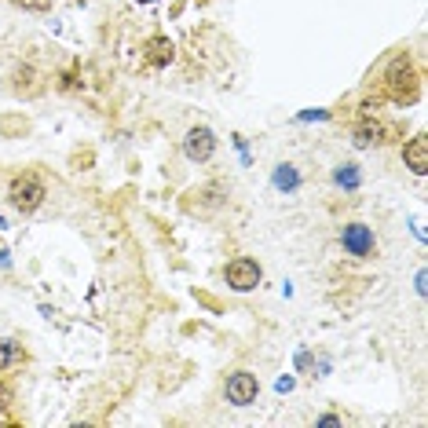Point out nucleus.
Wrapping results in <instances>:
<instances>
[{
	"instance_id": "1",
	"label": "nucleus",
	"mask_w": 428,
	"mask_h": 428,
	"mask_svg": "<svg viewBox=\"0 0 428 428\" xmlns=\"http://www.w3.org/2000/svg\"><path fill=\"white\" fill-rule=\"evenodd\" d=\"M8 198H11V205H15L19 213H33L37 205L44 202V184L37 176H19V179H11Z\"/></svg>"
},
{
	"instance_id": "2",
	"label": "nucleus",
	"mask_w": 428,
	"mask_h": 428,
	"mask_svg": "<svg viewBox=\"0 0 428 428\" xmlns=\"http://www.w3.org/2000/svg\"><path fill=\"white\" fill-rule=\"evenodd\" d=\"M388 92H392L395 102H413L418 99V73L410 70L407 59H399L392 66V81H388Z\"/></svg>"
},
{
	"instance_id": "3",
	"label": "nucleus",
	"mask_w": 428,
	"mask_h": 428,
	"mask_svg": "<svg viewBox=\"0 0 428 428\" xmlns=\"http://www.w3.org/2000/svg\"><path fill=\"white\" fill-rule=\"evenodd\" d=\"M227 285H231V289H238V293L256 289V285H260V264L249 260V256H238V260H231V264H227Z\"/></svg>"
},
{
	"instance_id": "4",
	"label": "nucleus",
	"mask_w": 428,
	"mask_h": 428,
	"mask_svg": "<svg viewBox=\"0 0 428 428\" xmlns=\"http://www.w3.org/2000/svg\"><path fill=\"white\" fill-rule=\"evenodd\" d=\"M341 242H344V249L352 256H370L373 253V231L366 224H348L341 231Z\"/></svg>"
},
{
	"instance_id": "5",
	"label": "nucleus",
	"mask_w": 428,
	"mask_h": 428,
	"mask_svg": "<svg viewBox=\"0 0 428 428\" xmlns=\"http://www.w3.org/2000/svg\"><path fill=\"white\" fill-rule=\"evenodd\" d=\"M187 158L190 161H209L213 150H216V136L209 132V128H190L187 132V143H184Z\"/></svg>"
},
{
	"instance_id": "6",
	"label": "nucleus",
	"mask_w": 428,
	"mask_h": 428,
	"mask_svg": "<svg viewBox=\"0 0 428 428\" xmlns=\"http://www.w3.org/2000/svg\"><path fill=\"white\" fill-rule=\"evenodd\" d=\"M253 399H256V377L253 373H231L227 377V403L249 407Z\"/></svg>"
},
{
	"instance_id": "7",
	"label": "nucleus",
	"mask_w": 428,
	"mask_h": 428,
	"mask_svg": "<svg viewBox=\"0 0 428 428\" xmlns=\"http://www.w3.org/2000/svg\"><path fill=\"white\" fill-rule=\"evenodd\" d=\"M403 158H407V165L413 168V172L425 176V172H428V139H425V136H413V139L407 143Z\"/></svg>"
},
{
	"instance_id": "8",
	"label": "nucleus",
	"mask_w": 428,
	"mask_h": 428,
	"mask_svg": "<svg viewBox=\"0 0 428 428\" xmlns=\"http://www.w3.org/2000/svg\"><path fill=\"white\" fill-rule=\"evenodd\" d=\"M143 51H147V62H150V66H165V62L172 59V41H168V37H150Z\"/></svg>"
},
{
	"instance_id": "9",
	"label": "nucleus",
	"mask_w": 428,
	"mask_h": 428,
	"mask_svg": "<svg viewBox=\"0 0 428 428\" xmlns=\"http://www.w3.org/2000/svg\"><path fill=\"white\" fill-rule=\"evenodd\" d=\"M384 132H388V128H381L377 121H366V125L355 128V143H359V147H370V143H384Z\"/></svg>"
},
{
	"instance_id": "10",
	"label": "nucleus",
	"mask_w": 428,
	"mask_h": 428,
	"mask_svg": "<svg viewBox=\"0 0 428 428\" xmlns=\"http://www.w3.org/2000/svg\"><path fill=\"white\" fill-rule=\"evenodd\" d=\"M333 179H337V184H341V187H348V190H355V187L362 184V172H359V165H352V161H348V165H337V172H333Z\"/></svg>"
},
{
	"instance_id": "11",
	"label": "nucleus",
	"mask_w": 428,
	"mask_h": 428,
	"mask_svg": "<svg viewBox=\"0 0 428 428\" xmlns=\"http://www.w3.org/2000/svg\"><path fill=\"white\" fill-rule=\"evenodd\" d=\"M296 184H301V172H296L293 165H278L275 168V187L278 190H293Z\"/></svg>"
},
{
	"instance_id": "12",
	"label": "nucleus",
	"mask_w": 428,
	"mask_h": 428,
	"mask_svg": "<svg viewBox=\"0 0 428 428\" xmlns=\"http://www.w3.org/2000/svg\"><path fill=\"white\" fill-rule=\"evenodd\" d=\"M19 359H22V352H19V344H15V341H0V370L15 366Z\"/></svg>"
},
{
	"instance_id": "13",
	"label": "nucleus",
	"mask_w": 428,
	"mask_h": 428,
	"mask_svg": "<svg viewBox=\"0 0 428 428\" xmlns=\"http://www.w3.org/2000/svg\"><path fill=\"white\" fill-rule=\"evenodd\" d=\"M22 8H30V11H48L51 8V0H19Z\"/></svg>"
},
{
	"instance_id": "14",
	"label": "nucleus",
	"mask_w": 428,
	"mask_h": 428,
	"mask_svg": "<svg viewBox=\"0 0 428 428\" xmlns=\"http://www.w3.org/2000/svg\"><path fill=\"white\" fill-rule=\"evenodd\" d=\"M8 403H11V392H8V388H0V413L8 410Z\"/></svg>"
},
{
	"instance_id": "15",
	"label": "nucleus",
	"mask_w": 428,
	"mask_h": 428,
	"mask_svg": "<svg viewBox=\"0 0 428 428\" xmlns=\"http://www.w3.org/2000/svg\"><path fill=\"white\" fill-rule=\"evenodd\" d=\"M11 264V256H8V249H4V245H0V267H8Z\"/></svg>"
},
{
	"instance_id": "16",
	"label": "nucleus",
	"mask_w": 428,
	"mask_h": 428,
	"mask_svg": "<svg viewBox=\"0 0 428 428\" xmlns=\"http://www.w3.org/2000/svg\"><path fill=\"white\" fill-rule=\"evenodd\" d=\"M139 4H150V0H139Z\"/></svg>"
}]
</instances>
